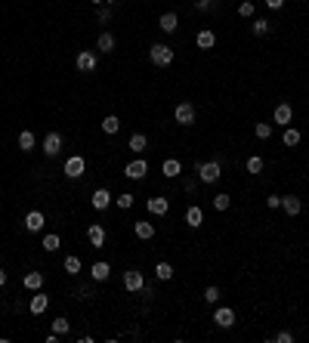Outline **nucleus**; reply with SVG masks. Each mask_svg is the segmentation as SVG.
<instances>
[{
  "instance_id": "nucleus-1",
  "label": "nucleus",
  "mask_w": 309,
  "mask_h": 343,
  "mask_svg": "<svg viewBox=\"0 0 309 343\" xmlns=\"http://www.w3.org/2000/svg\"><path fill=\"white\" fill-rule=\"evenodd\" d=\"M149 59H152V65H158V68H167V65L173 62V50H170L167 44H155V47L149 50Z\"/></svg>"
},
{
  "instance_id": "nucleus-2",
  "label": "nucleus",
  "mask_w": 309,
  "mask_h": 343,
  "mask_svg": "<svg viewBox=\"0 0 309 343\" xmlns=\"http://www.w3.org/2000/svg\"><path fill=\"white\" fill-rule=\"evenodd\" d=\"M220 176H223V170H220V161H207V164H198V179H201L204 186L216 183Z\"/></svg>"
},
{
  "instance_id": "nucleus-3",
  "label": "nucleus",
  "mask_w": 309,
  "mask_h": 343,
  "mask_svg": "<svg viewBox=\"0 0 309 343\" xmlns=\"http://www.w3.org/2000/svg\"><path fill=\"white\" fill-rule=\"evenodd\" d=\"M173 118H176L179 127H192V124H195V105H192V102H179L176 112H173Z\"/></svg>"
},
{
  "instance_id": "nucleus-4",
  "label": "nucleus",
  "mask_w": 309,
  "mask_h": 343,
  "mask_svg": "<svg viewBox=\"0 0 309 343\" xmlns=\"http://www.w3.org/2000/svg\"><path fill=\"white\" fill-rule=\"evenodd\" d=\"M87 173V161L81 158V155H71L68 161H65V176L68 179H78V176H84Z\"/></svg>"
},
{
  "instance_id": "nucleus-5",
  "label": "nucleus",
  "mask_w": 309,
  "mask_h": 343,
  "mask_svg": "<svg viewBox=\"0 0 309 343\" xmlns=\"http://www.w3.org/2000/svg\"><path fill=\"white\" fill-rule=\"evenodd\" d=\"M124 287L130 294H136V291H142V287H145V278H142L139 269H127V272H124Z\"/></svg>"
},
{
  "instance_id": "nucleus-6",
  "label": "nucleus",
  "mask_w": 309,
  "mask_h": 343,
  "mask_svg": "<svg viewBox=\"0 0 309 343\" xmlns=\"http://www.w3.org/2000/svg\"><path fill=\"white\" fill-rule=\"evenodd\" d=\"M272 118H275L278 127H287L290 118H294V108H290L287 102H278V105H275V112H272Z\"/></svg>"
},
{
  "instance_id": "nucleus-7",
  "label": "nucleus",
  "mask_w": 309,
  "mask_h": 343,
  "mask_svg": "<svg viewBox=\"0 0 309 343\" xmlns=\"http://www.w3.org/2000/svg\"><path fill=\"white\" fill-rule=\"evenodd\" d=\"M62 152V136L59 133H47V139H44V155L47 158H56Z\"/></svg>"
},
{
  "instance_id": "nucleus-8",
  "label": "nucleus",
  "mask_w": 309,
  "mask_h": 343,
  "mask_svg": "<svg viewBox=\"0 0 309 343\" xmlns=\"http://www.w3.org/2000/svg\"><path fill=\"white\" fill-rule=\"evenodd\" d=\"M145 173H149V164H145L142 158H139V161H130V164L124 167V176H127V179H142Z\"/></svg>"
},
{
  "instance_id": "nucleus-9",
  "label": "nucleus",
  "mask_w": 309,
  "mask_h": 343,
  "mask_svg": "<svg viewBox=\"0 0 309 343\" xmlns=\"http://www.w3.org/2000/svg\"><path fill=\"white\" fill-rule=\"evenodd\" d=\"M75 65H78V71H96V53L81 50L78 59H75Z\"/></svg>"
},
{
  "instance_id": "nucleus-10",
  "label": "nucleus",
  "mask_w": 309,
  "mask_h": 343,
  "mask_svg": "<svg viewBox=\"0 0 309 343\" xmlns=\"http://www.w3.org/2000/svg\"><path fill=\"white\" fill-rule=\"evenodd\" d=\"M112 198H115V195L108 192V189H96V192H93V198H90V204H93L96 210H105L108 204H112Z\"/></svg>"
},
{
  "instance_id": "nucleus-11",
  "label": "nucleus",
  "mask_w": 309,
  "mask_h": 343,
  "mask_svg": "<svg viewBox=\"0 0 309 343\" xmlns=\"http://www.w3.org/2000/svg\"><path fill=\"white\" fill-rule=\"evenodd\" d=\"M44 223H47V220H44L41 210H28V213H25V229H28V232H41Z\"/></svg>"
},
{
  "instance_id": "nucleus-12",
  "label": "nucleus",
  "mask_w": 309,
  "mask_h": 343,
  "mask_svg": "<svg viewBox=\"0 0 309 343\" xmlns=\"http://www.w3.org/2000/svg\"><path fill=\"white\" fill-rule=\"evenodd\" d=\"M145 207H149V213H155V216H164L170 210V201H167V198H149Z\"/></svg>"
},
{
  "instance_id": "nucleus-13",
  "label": "nucleus",
  "mask_w": 309,
  "mask_h": 343,
  "mask_svg": "<svg viewBox=\"0 0 309 343\" xmlns=\"http://www.w3.org/2000/svg\"><path fill=\"white\" fill-rule=\"evenodd\" d=\"M161 173H164L167 179H173V176H179V173H183V161H179V158H167V161H164V164H161Z\"/></svg>"
},
{
  "instance_id": "nucleus-14",
  "label": "nucleus",
  "mask_w": 309,
  "mask_h": 343,
  "mask_svg": "<svg viewBox=\"0 0 309 343\" xmlns=\"http://www.w3.org/2000/svg\"><path fill=\"white\" fill-rule=\"evenodd\" d=\"M281 207H284L287 216H297V213L303 210V201H300L297 195H284V198H281Z\"/></svg>"
},
{
  "instance_id": "nucleus-15",
  "label": "nucleus",
  "mask_w": 309,
  "mask_h": 343,
  "mask_svg": "<svg viewBox=\"0 0 309 343\" xmlns=\"http://www.w3.org/2000/svg\"><path fill=\"white\" fill-rule=\"evenodd\" d=\"M47 306H50V297L41 294V291H34V297H31V315H44Z\"/></svg>"
},
{
  "instance_id": "nucleus-16",
  "label": "nucleus",
  "mask_w": 309,
  "mask_h": 343,
  "mask_svg": "<svg viewBox=\"0 0 309 343\" xmlns=\"http://www.w3.org/2000/svg\"><path fill=\"white\" fill-rule=\"evenodd\" d=\"M87 238H90V244H93V247H102L105 244V226L93 223V226L87 229Z\"/></svg>"
},
{
  "instance_id": "nucleus-17",
  "label": "nucleus",
  "mask_w": 309,
  "mask_h": 343,
  "mask_svg": "<svg viewBox=\"0 0 309 343\" xmlns=\"http://www.w3.org/2000/svg\"><path fill=\"white\" fill-rule=\"evenodd\" d=\"M213 321L220 324V328H232V324H235V312L229 309V306H223V309L213 312Z\"/></svg>"
},
{
  "instance_id": "nucleus-18",
  "label": "nucleus",
  "mask_w": 309,
  "mask_h": 343,
  "mask_svg": "<svg viewBox=\"0 0 309 343\" xmlns=\"http://www.w3.org/2000/svg\"><path fill=\"white\" fill-rule=\"evenodd\" d=\"M201 223H204V213H201V207H195V204H192V207L186 210V226H189V229H198Z\"/></svg>"
},
{
  "instance_id": "nucleus-19",
  "label": "nucleus",
  "mask_w": 309,
  "mask_h": 343,
  "mask_svg": "<svg viewBox=\"0 0 309 343\" xmlns=\"http://www.w3.org/2000/svg\"><path fill=\"white\" fill-rule=\"evenodd\" d=\"M195 44L201 47V50H213V47H216V34L204 28V31H198V38H195Z\"/></svg>"
},
{
  "instance_id": "nucleus-20",
  "label": "nucleus",
  "mask_w": 309,
  "mask_h": 343,
  "mask_svg": "<svg viewBox=\"0 0 309 343\" xmlns=\"http://www.w3.org/2000/svg\"><path fill=\"white\" fill-rule=\"evenodd\" d=\"M176 25H179L176 13H164V16L158 19V28H161V31H167V34H173V31H176Z\"/></svg>"
},
{
  "instance_id": "nucleus-21",
  "label": "nucleus",
  "mask_w": 309,
  "mask_h": 343,
  "mask_svg": "<svg viewBox=\"0 0 309 343\" xmlns=\"http://www.w3.org/2000/svg\"><path fill=\"white\" fill-rule=\"evenodd\" d=\"M90 275H93V281H108V275H112V266H108V263H93Z\"/></svg>"
},
{
  "instance_id": "nucleus-22",
  "label": "nucleus",
  "mask_w": 309,
  "mask_h": 343,
  "mask_svg": "<svg viewBox=\"0 0 309 343\" xmlns=\"http://www.w3.org/2000/svg\"><path fill=\"white\" fill-rule=\"evenodd\" d=\"M133 232H136V238H142V241L155 238V226H152V223H145V220H139V223L133 226Z\"/></svg>"
},
{
  "instance_id": "nucleus-23",
  "label": "nucleus",
  "mask_w": 309,
  "mask_h": 343,
  "mask_svg": "<svg viewBox=\"0 0 309 343\" xmlns=\"http://www.w3.org/2000/svg\"><path fill=\"white\" fill-rule=\"evenodd\" d=\"M22 284L28 287V291H41V287H44V275H41V272H28V275L22 278Z\"/></svg>"
},
{
  "instance_id": "nucleus-24",
  "label": "nucleus",
  "mask_w": 309,
  "mask_h": 343,
  "mask_svg": "<svg viewBox=\"0 0 309 343\" xmlns=\"http://www.w3.org/2000/svg\"><path fill=\"white\" fill-rule=\"evenodd\" d=\"M244 167H247V173H253V176H257V173H263V167H266V161H263L260 155H250V158L244 161Z\"/></svg>"
},
{
  "instance_id": "nucleus-25",
  "label": "nucleus",
  "mask_w": 309,
  "mask_h": 343,
  "mask_svg": "<svg viewBox=\"0 0 309 343\" xmlns=\"http://www.w3.org/2000/svg\"><path fill=\"white\" fill-rule=\"evenodd\" d=\"M62 269H65L68 275H78V272H81V257H75V254H68V257L62 260Z\"/></svg>"
},
{
  "instance_id": "nucleus-26",
  "label": "nucleus",
  "mask_w": 309,
  "mask_h": 343,
  "mask_svg": "<svg viewBox=\"0 0 309 343\" xmlns=\"http://www.w3.org/2000/svg\"><path fill=\"white\" fill-rule=\"evenodd\" d=\"M96 47H99L102 53H115V34L102 31V34H99V41H96Z\"/></svg>"
},
{
  "instance_id": "nucleus-27",
  "label": "nucleus",
  "mask_w": 309,
  "mask_h": 343,
  "mask_svg": "<svg viewBox=\"0 0 309 343\" xmlns=\"http://www.w3.org/2000/svg\"><path fill=\"white\" fill-rule=\"evenodd\" d=\"M149 149V139H145V133H133L130 136V152H145Z\"/></svg>"
},
{
  "instance_id": "nucleus-28",
  "label": "nucleus",
  "mask_w": 309,
  "mask_h": 343,
  "mask_svg": "<svg viewBox=\"0 0 309 343\" xmlns=\"http://www.w3.org/2000/svg\"><path fill=\"white\" fill-rule=\"evenodd\" d=\"M102 130H105L108 136H115V133L121 130V121H118V115H108V118L102 121Z\"/></svg>"
},
{
  "instance_id": "nucleus-29",
  "label": "nucleus",
  "mask_w": 309,
  "mask_h": 343,
  "mask_svg": "<svg viewBox=\"0 0 309 343\" xmlns=\"http://www.w3.org/2000/svg\"><path fill=\"white\" fill-rule=\"evenodd\" d=\"M34 142H38V139H34L31 130H22V133H19V149H22V152H31V149H34Z\"/></svg>"
},
{
  "instance_id": "nucleus-30",
  "label": "nucleus",
  "mask_w": 309,
  "mask_h": 343,
  "mask_svg": "<svg viewBox=\"0 0 309 343\" xmlns=\"http://www.w3.org/2000/svg\"><path fill=\"white\" fill-rule=\"evenodd\" d=\"M155 275H158L161 281H170V278H173V266H170V263H158V266H155Z\"/></svg>"
},
{
  "instance_id": "nucleus-31",
  "label": "nucleus",
  "mask_w": 309,
  "mask_h": 343,
  "mask_svg": "<svg viewBox=\"0 0 309 343\" xmlns=\"http://www.w3.org/2000/svg\"><path fill=\"white\" fill-rule=\"evenodd\" d=\"M281 142H284V146H297V142H300V130L287 127V130H284V136H281Z\"/></svg>"
},
{
  "instance_id": "nucleus-32",
  "label": "nucleus",
  "mask_w": 309,
  "mask_h": 343,
  "mask_svg": "<svg viewBox=\"0 0 309 343\" xmlns=\"http://www.w3.org/2000/svg\"><path fill=\"white\" fill-rule=\"evenodd\" d=\"M59 247H62L59 235H44V250H59Z\"/></svg>"
},
{
  "instance_id": "nucleus-33",
  "label": "nucleus",
  "mask_w": 309,
  "mask_h": 343,
  "mask_svg": "<svg viewBox=\"0 0 309 343\" xmlns=\"http://www.w3.org/2000/svg\"><path fill=\"white\" fill-rule=\"evenodd\" d=\"M253 133H257V139H269L272 136V124H253Z\"/></svg>"
},
{
  "instance_id": "nucleus-34",
  "label": "nucleus",
  "mask_w": 309,
  "mask_h": 343,
  "mask_svg": "<svg viewBox=\"0 0 309 343\" xmlns=\"http://www.w3.org/2000/svg\"><path fill=\"white\" fill-rule=\"evenodd\" d=\"M253 34H257V38H266V34H269V22L266 19H253Z\"/></svg>"
},
{
  "instance_id": "nucleus-35",
  "label": "nucleus",
  "mask_w": 309,
  "mask_h": 343,
  "mask_svg": "<svg viewBox=\"0 0 309 343\" xmlns=\"http://www.w3.org/2000/svg\"><path fill=\"white\" fill-rule=\"evenodd\" d=\"M115 201H118V207H121V210H130V207H133V195H130V192H124V195H118V198H115Z\"/></svg>"
},
{
  "instance_id": "nucleus-36",
  "label": "nucleus",
  "mask_w": 309,
  "mask_h": 343,
  "mask_svg": "<svg viewBox=\"0 0 309 343\" xmlns=\"http://www.w3.org/2000/svg\"><path fill=\"white\" fill-rule=\"evenodd\" d=\"M229 204H232V198H229V195H226V192H223V195H216V198H213V207H216V210H229Z\"/></svg>"
},
{
  "instance_id": "nucleus-37",
  "label": "nucleus",
  "mask_w": 309,
  "mask_h": 343,
  "mask_svg": "<svg viewBox=\"0 0 309 343\" xmlns=\"http://www.w3.org/2000/svg\"><path fill=\"white\" fill-rule=\"evenodd\" d=\"M216 300H220V287H207V291H204V303H216Z\"/></svg>"
},
{
  "instance_id": "nucleus-38",
  "label": "nucleus",
  "mask_w": 309,
  "mask_h": 343,
  "mask_svg": "<svg viewBox=\"0 0 309 343\" xmlns=\"http://www.w3.org/2000/svg\"><path fill=\"white\" fill-rule=\"evenodd\" d=\"M53 331H56L59 337L68 334V318H56V321H53Z\"/></svg>"
},
{
  "instance_id": "nucleus-39",
  "label": "nucleus",
  "mask_w": 309,
  "mask_h": 343,
  "mask_svg": "<svg viewBox=\"0 0 309 343\" xmlns=\"http://www.w3.org/2000/svg\"><path fill=\"white\" fill-rule=\"evenodd\" d=\"M238 16H244V19H250V16H253V4H250V0H244V4L238 7Z\"/></svg>"
},
{
  "instance_id": "nucleus-40",
  "label": "nucleus",
  "mask_w": 309,
  "mask_h": 343,
  "mask_svg": "<svg viewBox=\"0 0 309 343\" xmlns=\"http://www.w3.org/2000/svg\"><path fill=\"white\" fill-rule=\"evenodd\" d=\"M275 343H294V334H290V331H278L275 334Z\"/></svg>"
},
{
  "instance_id": "nucleus-41",
  "label": "nucleus",
  "mask_w": 309,
  "mask_h": 343,
  "mask_svg": "<svg viewBox=\"0 0 309 343\" xmlns=\"http://www.w3.org/2000/svg\"><path fill=\"white\" fill-rule=\"evenodd\" d=\"M266 207H272V210L281 207V198H278V195H269V198H266Z\"/></svg>"
},
{
  "instance_id": "nucleus-42",
  "label": "nucleus",
  "mask_w": 309,
  "mask_h": 343,
  "mask_svg": "<svg viewBox=\"0 0 309 343\" xmlns=\"http://www.w3.org/2000/svg\"><path fill=\"white\" fill-rule=\"evenodd\" d=\"M99 19H102V22H108V19H112V10H108V4H105V7L99 4Z\"/></svg>"
},
{
  "instance_id": "nucleus-43",
  "label": "nucleus",
  "mask_w": 309,
  "mask_h": 343,
  "mask_svg": "<svg viewBox=\"0 0 309 343\" xmlns=\"http://www.w3.org/2000/svg\"><path fill=\"white\" fill-rule=\"evenodd\" d=\"M266 7H269V10H281L284 0H266Z\"/></svg>"
},
{
  "instance_id": "nucleus-44",
  "label": "nucleus",
  "mask_w": 309,
  "mask_h": 343,
  "mask_svg": "<svg viewBox=\"0 0 309 343\" xmlns=\"http://www.w3.org/2000/svg\"><path fill=\"white\" fill-rule=\"evenodd\" d=\"M195 10H201V13L210 10V0H195Z\"/></svg>"
},
{
  "instance_id": "nucleus-45",
  "label": "nucleus",
  "mask_w": 309,
  "mask_h": 343,
  "mask_svg": "<svg viewBox=\"0 0 309 343\" xmlns=\"http://www.w3.org/2000/svg\"><path fill=\"white\" fill-rule=\"evenodd\" d=\"M7 284V272H4V269H0V287H4Z\"/></svg>"
},
{
  "instance_id": "nucleus-46",
  "label": "nucleus",
  "mask_w": 309,
  "mask_h": 343,
  "mask_svg": "<svg viewBox=\"0 0 309 343\" xmlns=\"http://www.w3.org/2000/svg\"><path fill=\"white\" fill-rule=\"evenodd\" d=\"M93 4H96V7H99V4H108V0H93Z\"/></svg>"
}]
</instances>
